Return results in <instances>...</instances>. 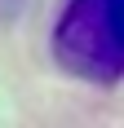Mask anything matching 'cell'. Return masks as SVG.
Returning <instances> with one entry per match:
<instances>
[{
	"instance_id": "cell-1",
	"label": "cell",
	"mask_w": 124,
	"mask_h": 128,
	"mask_svg": "<svg viewBox=\"0 0 124 128\" xmlns=\"http://www.w3.org/2000/svg\"><path fill=\"white\" fill-rule=\"evenodd\" d=\"M124 0H71L53 31V53L62 71L93 84H115L124 75V40H120Z\"/></svg>"
}]
</instances>
